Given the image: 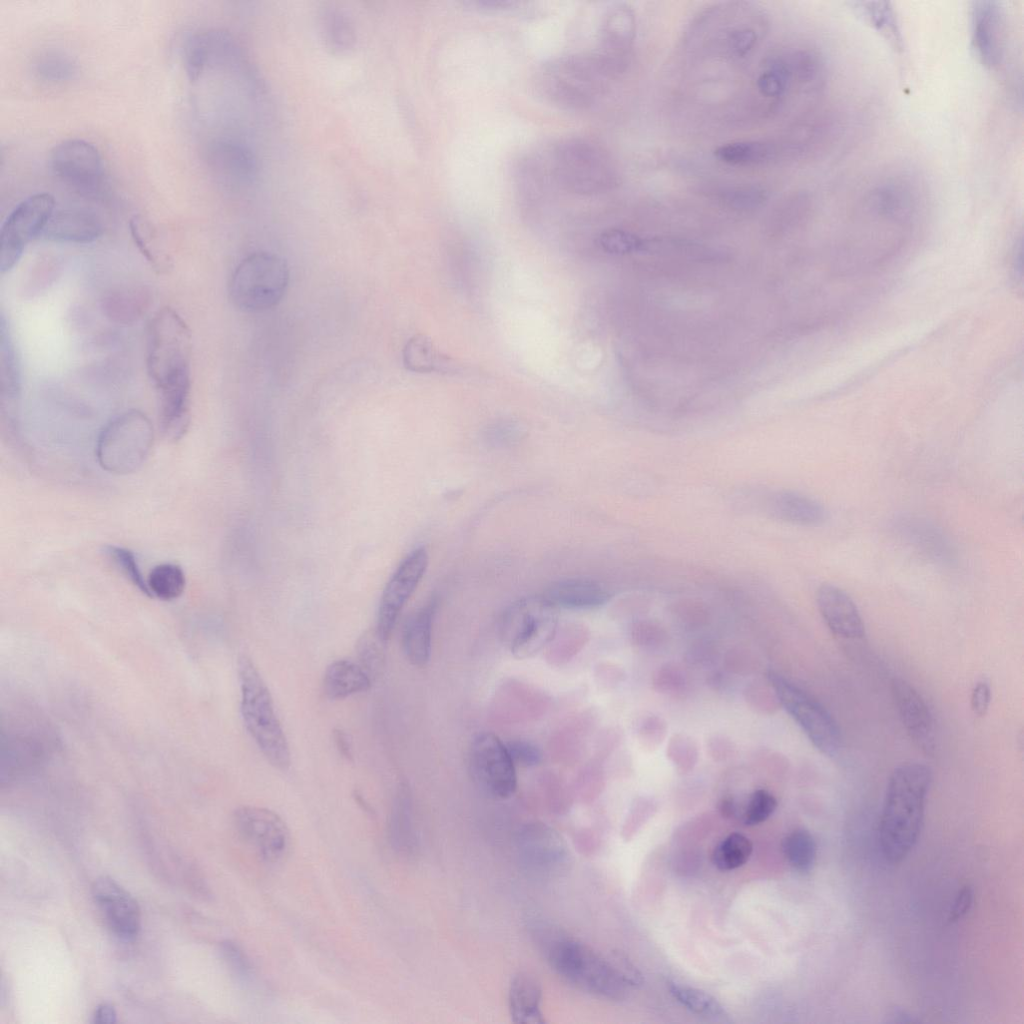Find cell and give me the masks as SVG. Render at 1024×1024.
<instances>
[{
    "label": "cell",
    "instance_id": "obj_49",
    "mask_svg": "<svg viewBox=\"0 0 1024 1024\" xmlns=\"http://www.w3.org/2000/svg\"><path fill=\"white\" fill-rule=\"evenodd\" d=\"M384 642L376 630L365 633L359 643L358 650L359 655L362 659L363 665L367 669L376 670L381 666L384 658Z\"/></svg>",
    "mask_w": 1024,
    "mask_h": 1024
},
{
    "label": "cell",
    "instance_id": "obj_50",
    "mask_svg": "<svg viewBox=\"0 0 1024 1024\" xmlns=\"http://www.w3.org/2000/svg\"><path fill=\"white\" fill-rule=\"evenodd\" d=\"M505 744L515 765L532 767L541 762L542 753L532 742L523 739H515Z\"/></svg>",
    "mask_w": 1024,
    "mask_h": 1024
},
{
    "label": "cell",
    "instance_id": "obj_35",
    "mask_svg": "<svg viewBox=\"0 0 1024 1024\" xmlns=\"http://www.w3.org/2000/svg\"><path fill=\"white\" fill-rule=\"evenodd\" d=\"M667 984L671 995L693 1013L712 1019L726 1017L723 1006L709 993L675 981Z\"/></svg>",
    "mask_w": 1024,
    "mask_h": 1024
},
{
    "label": "cell",
    "instance_id": "obj_48",
    "mask_svg": "<svg viewBox=\"0 0 1024 1024\" xmlns=\"http://www.w3.org/2000/svg\"><path fill=\"white\" fill-rule=\"evenodd\" d=\"M220 953L235 976L241 980H247L251 976L252 966L250 960L237 943L231 940L222 941Z\"/></svg>",
    "mask_w": 1024,
    "mask_h": 1024
},
{
    "label": "cell",
    "instance_id": "obj_36",
    "mask_svg": "<svg viewBox=\"0 0 1024 1024\" xmlns=\"http://www.w3.org/2000/svg\"><path fill=\"white\" fill-rule=\"evenodd\" d=\"M389 838L392 847L401 854H410L415 847V836L410 818V807L406 794H398L389 823Z\"/></svg>",
    "mask_w": 1024,
    "mask_h": 1024
},
{
    "label": "cell",
    "instance_id": "obj_10",
    "mask_svg": "<svg viewBox=\"0 0 1024 1024\" xmlns=\"http://www.w3.org/2000/svg\"><path fill=\"white\" fill-rule=\"evenodd\" d=\"M768 678L781 706L824 755L833 757L841 747V734L831 714L813 697L783 676L769 672Z\"/></svg>",
    "mask_w": 1024,
    "mask_h": 1024
},
{
    "label": "cell",
    "instance_id": "obj_3",
    "mask_svg": "<svg viewBox=\"0 0 1024 1024\" xmlns=\"http://www.w3.org/2000/svg\"><path fill=\"white\" fill-rule=\"evenodd\" d=\"M614 73L597 54L566 55L541 65L536 75V88L544 99L559 108L584 110L604 93Z\"/></svg>",
    "mask_w": 1024,
    "mask_h": 1024
},
{
    "label": "cell",
    "instance_id": "obj_7",
    "mask_svg": "<svg viewBox=\"0 0 1024 1024\" xmlns=\"http://www.w3.org/2000/svg\"><path fill=\"white\" fill-rule=\"evenodd\" d=\"M290 281L286 261L270 252L246 256L233 271L228 293L232 304L246 313L264 312L283 299Z\"/></svg>",
    "mask_w": 1024,
    "mask_h": 1024
},
{
    "label": "cell",
    "instance_id": "obj_28",
    "mask_svg": "<svg viewBox=\"0 0 1024 1024\" xmlns=\"http://www.w3.org/2000/svg\"><path fill=\"white\" fill-rule=\"evenodd\" d=\"M21 374L19 359L4 315L0 319V395L2 412L14 420L15 404L20 397Z\"/></svg>",
    "mask_w": 1024,
    "mask_h": 1024
},
{
    "label": "cell",
    "instance_id": "obj_21",
    "mask_svg": "<svg viewBox=\"0 0 1024 1024\" xmlns=\"http://www.w3.org/2000/svg\"><path fill=\"white\" fill-rule=\"evenodd\" d=\"M102 232V224L93 213L68 208L54 210L40 238L50 242L88 244L96 241Z\"/></svg>",
    "mask_w": 1024,
    "mask_h": 1024
},
{
    "label": "cell",
    "instance_id": "obj_56",
    "mask_svg": "<svg viewBox=\"0 0 1024 1024\" xmlns=\"http://www.w3.org/2000/svg\"><path fill=\"white\" fill-rule=\"evenodd\" d=\"M682 684V677L679 672L670 667L659 671L656 684L660 690H676Z\"/></svg>",
    "mask_w": 1024,
    "mask_h": 1024
},
{
    "label": "cell",
    "instance_id": "obj_9",
    "mask_svg": "<svg viewBox=\"0 0 1024 1024\" xmlns=\"http://www.w3.org/2000/svg\"><path fill=\"white\" fill-rule=\"evenodd\" d=\"M558 626V609L543 595L523 598L503 614L501 635L519 660L534 657L552 642Z\"/></svg>",
    "mask_w": 1024,
    "mask_h": 1024
},
{
    "label": "cell",
    "instance_id": "obj_45",
    "mask_svg": "<svg viewBox=\"0 0 1024 1024\" xmlns=\"http://www.w3.org/2000/svg\"><path fill=\"white\" fill-rule=\"evenodd\" d=\"M183 53L186 73L191 81H195L208 63L204 33H195L189 36L184 43Z\"/></svg>",
    "mask_w": 1024,
    "mask_h": 1024
},
{
    "label": "cell",
    "instance_id": "obj_46",
    "mask_svg": "<svg viewBox=\"0 0 1024 1024\" xmlns=\"http://www.w3.org/2000/svg\"><path fill=\"white\" fill-rule=\"evenodd\" d=\"M667 757L681 773L690 772L697 762L695 742L684 734L674 735L667 745Z\"/></svg>",
    "mask_w": 1024,
    "mask_h": 1024
},
{
    "label": "cell",
    "instance_id": "obj_25",
    "mask_svg": "<svg viewBox=\"0 0 1024 1024\" xmlns=\"http://www.w3.org/2000/svg\"><path fill=\"white\" fill-rule=\"evenodd\" d=\"M542 988L538 980L528 973H518L510 982L508 1007L515 1023L542 1024Z\"/></svg>",
    "mask_w": 1024,
    "mask_h": 1024
},
{
    "label": "cell",
    "instance_id": "obj_15",
    "mask_svg": "<svg viewBox=\"0 0 1024 1024\" xmlns=\"http://www.w3.org/2000/svg\"><path fill=\"white\" fill-rule=\"evenodd\" d=\"M239 835L269 862L282 859L289 848L290 833L274 811L258 806H241L234 812Z\"/></svg>",
    "mask_w": 1024,
    "mask_h": 1024
},
{
    "label": "cell",
    "instance_id": "obj_8",
    "mask_svg": "<svg viewBox=\"0 0 1024 1024\" xmlns=\"http://www.w3.org/2000/svg\"><path fill=\"white\" fill-rule=\"evenodd\" d=\"M153 440L152 423L143 412H123L111 419L98 435V463L109 473H133L145 462L153 446Z\"/></svg>",
    "mask_w": 1024,
    "mask_h": 1024
},
{
    "label": "cell",
    "instance_id": "obj_32",
    "mask_svg": "<svg viewBox=\"0 0 1024 1024\" xmlns=\"http://www.w3.org/2000/svg\"><path fill=\"white\" fill-rule=\"evenodd\" d=\"M130 232L135 245L158 273H166L172 267V259L162 246L155 230L139 216L130 220Z\"/></svg>",
    "mask_w": 1024,
    "mask_h": 1024
},
{
    "label": "cell",
    "instance_id": "obj_18",
    "mask_svg": "<svg viewBox=\"0 0 1024 1024\" xmlns=\"http://www.w3.org/2000/svg\"><path fill=\"white\" fill-rule=\"evenodd\" d=\"M891 691L909 737L922 752L933 755L936 748L934 719L925 700L912 685L901 678L892 680Z\"/></svg>",
    "mask_w": 1024,
    "mask_h": 1024
},
{
    "label": "cell",
    "instance_id": "obj_14",
    "mask_svg": "<svg viewBox=\"0 0 1024 1024\" xmlns=\"http://www.w3.org/2000/svg\"><path fill=\"white\" fill-rule=\"evenodd\" d=\"M428 562L426 549L416 548L402 560L387 582L380 598L375 627L384 642L390 638L402 609L422 580Z\"/></svg>",
    "mask_w": 1024,
    "mask_h": 1024
},
{
    "label": "cell",
    "instance_id": "obj_20",
    "mask_svg": "<svg viewBox=\"0 0 1024 1024\" xmlns=\"http://www.w3.org/2000/svg\"><path fill=\"white\" fill-rule=\"evenodd\" d=\"M972 35L976 52L982 62L998 66L1003 57L1004 18L996 2H977L972 11Z\"/></svg>",
    "mask_w": 1024,
    "mask_h": 1024
},
{
    "label": "cell",
    "instance_id": "obj_37",
    "mask_svg": "<svg viewBox=\"0 0 1024 1024\" xmlns=\"http://www.w3.org/2000/svg\"><path fill=\"white\" fill-rule=\"evenodd\" d=\"M752 850L750 839L740 833H731L715 847L712 861L719 870H734L749 860Z\"/></svg>",
    "mask_w": 1024,
    "mask_h": 1024
},
{
    "label": "cell",
    "instance_id": "obj_13",
    "mask_svg": "<svg viewBox=\"0 0 1024 1024\" xmlns=\"http://www.w3.org/2000/svg\"><path fill=\"white\" fill-rule=\"evenodd\" d=\"M471 766L480 786L498 799L510 798L517 789L516 765L506 744L494 733L478 734L471 745Z\"/></svg>",
    "mask_w": 1024,
    "mask_h": 1024
},
{
    "label": "cell",
    "instance_id": "obj_33",
    "mask_svg": "<svg viewBox=\"0 0 1024 1024\" xmlns=\"http://www.w3.org/2000/svg\"><path fill=\"white\" fill-rule=\"evenodd\" d=\"M320 32L328 49L334 53H345L356 42L354 26L348 16L335 8L324 9L320 14Z\"/></svg>",
    "mask_w": 1024,
    "mask_h": 1024
},
{
    "label": "cell",
    "instance_id": "obj_11",
    "mask_svg": "<svg viewBox=\"0 0 1024 1024\" xmlns=\"http://www.w3.org/2000/svg\"><path fill=\"white\" fill-rule=\"evenodd\" d=\"M54 198L37 193L19 203L6 218L0 232V272L13 269L27 245L40 237L54 212Z\"/></svg>",
    "mask_w": 1024,
    "mask_h": 1024
},
{
    "label": "cell",
    "instance_id": "obj_22",
    "mask_svg": "<svg viewBox=\"0 0 1024 1024\" xmlns=\"http://www.w3.org/2000/svg\"><path fill=\"white\" fill-rule=\"evenodd\" d=\"M600 32L601 51L597 55L618 71L622 64V57L635 34V18L632 10L621 4L610 7L604 15Z\"/></svg>",
    "mask_w": 1024,
    "mask_h": 1024
},
{
    "label": "cell",
    "instance_id": "obj_58",
    "mask_svg": "<svg viewBox=\"0 0 1024 1024\" xmlns=\"http://www.w3.org/2000/svg\"><path fill=\"white\" fill-rule=\"evenodd\" d=\"M117 1021V1013L113 1005L101 1003L93 1013V1023L112 1024Z\"/></svg>",
    "mask_w": 1024,
    "mask_h": 1024
},
{
    "label": "cell",
    "instance_id": "obj_52",
    "mask_svg": "<svg viewBox=\"0 0 1024 1024\" xmlns=\"http://www.w3.org/2000/svg\"><path fill=\"white\" fill-rule=\"evenodd\" d=\"M757 34L749 28L736 29L728 37V49L736 56L746 55L756 44Z\"/></svg>",
    "mask_w": 1024,
    "mask_h": 1024
},
{
    "label": "cell",
    "instance_id": "obj_2",
    "mask_svg": "<svg viewBox=\"0 0 1024 1024\" xmlns=\"http://www.w3.org/2000/svg\"><path fill=\"white\" fill-rule=\"evenodd\" d=\"M538 934L549 966L566 982L605 999L620 1001L626 998L629 986L611 961L558 930L542 927Z\"/></svg>",
    "mask_w": 1024,
    "mask_h": 1024
},
{
    "label": "cell",
    "instance_id": "obj_24",
    "mask_svg": "<svg viewBox=\"0 0 1024 1024\" xmlns=\"http://www.w3.org/2000/svg\"><path fill=\"white\" fill-rule=\"evenodd\" d=\"M543 596L557 609H593L607 603L608 591L589 579H565L551 584Z\"/></svg>",
    "mask_w": 1024,
    "mask_h": 1024
},
{
    "label": "cell",
    "instance_id": "obj_51",
    "mask_svg": "<svg viewBox=\"0 0 1024 1024\" xmlns=\"http://www.w3.org/2000/svg\"><path fill=\"white\" fill-rule=\"evenodd\" d=\"M666 734L665 722L657 716L644 718L639 727L638 737L641 745L645 748H656Z\"/></svg>",
    "mask_w": 1024,
    "mask_h": 1024
},
{
    "label": "cell",
    "instance_id": "obj_1",
    "mask_svg": "<svg viewBox=\"0 0 1024 1024\" xmlns=\"http://www.w3.org/2000/svg\"><path fill=\"white\" fill-rule=\"evenodd\" d=\"M931 781L932 771L923 763H904L891 773L879 825L887 861L901 862L917 843Z\"/></svg>",
    "mask_w": 1024,
    "mask_h": 1024
},
{
    "label": "cell",
    "instance_id": "obj_12",
    "mask_svg": "<svg viewBox=\"0 0 1024 1024\" xmlns=\"http://www.w3.org/2000/svg\"><path fill=\"white\" fill-rule=\"evenodd\" d=\"M49 165L57 179L76 193L92 197L102 187L104 169L98 150L81 139H68L50 153Z\"/></svg>",
    "mask_w": 1024,
    "mask_h": 1024
},
{
    "label": "cell",
    "instance_id": "obj_31",
    "mask_svg": "<svg viewBox=\"0 0 1024 1024\" xmlns=\"http://www.w3.org/2000/svg\"><path fill=\"white\" fill-rule=\"evenodd\" d=\"M715 157L732 166H752L771 161L776 150L764 141H735L723 144L714 151Z\"/></svg>",
    "mask_w": 1024,
    "mask_h": 1024
},
{
    "label": "cell",
    "instance_id": "obj_41",
    "mask_svg": "<svg viewBox=\"0 0 1024 1024\" xmlns=\"http://www.w3.org/2000/svg\"><path fill=\"white\" fill-rule=\"evenodd\" d=\"M104 553L133 586L149 597L146 579L131 550L121 546L107 545L104 547Z\"/></svg>",
    "mask_w": 1024,
    "mask_h": 1024
},
{
    "label": "cell",
    "instance_id": "obj_23",
    "mask_svg": "<svg viewBox=\"0 0 1024 1024\" xmlns=\"http://www.w3.org/2000/svg\"><path fill=\"white\" fill-rule=\"evenodd\" d=\"M212 163L221 177L232 186L249 185L257 173L252 151L236 141H219L212 147Z\"/></svg>",
    "mask_w": 1024,
    "mask_h": 1024
},
{
    "label": "cell",
    "instance_id": "obj_29",
    "mask_svg": "<svg viewBox=\"0 0 1024 1024\" xmlns=\"http://www.w3.org/2000/svg\"><path fill=\"white\" fill-rule=\"evenodd\" d=\"M371 684L367 670L347 659L330 663L323 677L324 693L331 700H341L357 693L366 692L370 689Z\"/></svg>",
    "mask_w": 1024,
    "mask_h": 1024
},
{
    "label": "cell",
    "instance_id": "obj_47",
    "mask_svg": "<svg viewBox=\"0 0 1024 1024\" xmlns=\"http://www.w3.org/2000/svg\"><path fill=\"white\" fill-rule=\"evenodd\" d=\"M776 808V798L764 789H757L750 795L745 806L743 823L749 826L760 824L766 821Z\"/></svg>",
    "mask_w": 1024,
    "mask_h": 1024
},
{
    "label": "cell",
    "instance_id": "obj_27",
    "mask_svg": "<svg viewBox=\"0 0 1024 1024\" xmlns=\"http://www.w3.org/2000/svg\"><path fill=\"white\" fill-rule=\"evenodd\" d=\"M435 609L434 601L426 603L409 617L403 628V652L406 659L416 667L425 666L430 659Z\"/></svg>",
    "mask_w": 1024,
    "mask_h": 1024
},
{
    "label": "cell",
    "instance_id": "obj_42",
    "mask_svg": "<svg viewBox=\"0 0 1024 1024\" xmlns=\"http://www.w3.org/2000/svg\"><path fill=\"white\" fill-rule=\"evenodd\" d=\"M792 73V67L783 60H774L769 63L757 80V86L762 95L766 97L781 96L786 90L788 80Z\"/></svg>",
    "mask_w": 1024,
    "mask_h": 1024
},
{
    "label": "cell",
    "instance_id": "obj_38",
    "mask_svg": "<svg viewBox=\"0 0 1024 1024\" xmlns=\"http://www.w3.org/2000/svg\"><path fill=\"white\" fill-rule=\"evenodd\" d=\"M783 853L788 863L797 871L809 872L816 859V843L813 836L804 829L788 834L783 841Z\"/></svg>",
    "mask_w": 1024,
    "mask_h": 1024
},
{
    "label": "cell",
    "instance_id": "obj_44",
    "mask_svg": "<svg viewBox=\"0 0 1024 1024\" xmlns=\"http://www.w3.org/2000/svg\"><path fill=\"white\" fill-rule=\"evenodd\" d=\"M767 199L764 189L756 186H738L720 192L719 200L736 210H751L760 207Z\"/></svg>",
    "mask_w": 1024,
    "mask_h": 1024
},
{
    "label": "cell",
    "instance_id": "obj_4",
    "mask_svg": "<svg viewBox=\"0 0 1024 1024\" xmlns=\"http://www.w3.org/2000/svg\"><path fill=\"white\" fill-rule=\"evenodd\" d=\"M191 334L172 308L160 309L147 336L146 367L157 394L190 392Z\"/></svg>",
    "mask_w": 1024,
    "mask_h": 1024
},
{
    "label": "cell",
    "instance_id": "obj_16",
    "mask_svg": "<svg viewBox=\"0 0 1024 1024\" xmlns=\"http://www.w3.org/2000/svg\"><path fill=\"white\" fill-rule=\"evenodd\" d=\"M91 891L109 929L122 940H134L141 928V913L135 898L108 876L97 878Z\"/></svg>",
    "mask_w": 1024,
    "mask_h": 1024
},
{
    "label": "cell",
    "instance_id": "obj_53",
    "mask_svg": "<svg viewBox=\"0 0 1024 1024\" xmlns=\"http://www.w3.org/2000/svg\"><path fill=\"white\" fill-rule=\"evenodd\" d=\"M610 961L629 987L642 984V974L625 956L614 953Z\"/></svg>",
    "mask_w": 1024,
    "mask_h": 1024
},
{
    "label": "cell",
    "instance_id": "obj_54",
    "mask_svg": "<svg viewBox=\"0 0 1024 1024\" xmlns=\"http://www.w3.org/2000/svg\"><path fill=\"white\" fill-rule=\"evenodd\" d=\"M974 901V891L970 886H964L958 891L949 914V921L956 922L963 918L971 909Z\"/></svg>",
    "mask_w": 1024,
    "mask_h": 1024
},
{
    "label": "cell",
    "instance_id": "obj_57",
    "mask_svg": "<svg viewBox=\"0 0 1024 1024\" xmlns=\"http://www.w3.org/2000/svg\"><path fill=\"white\" fill-rule=\"evenodd\" d=\"M333 741L339 754L347 761H353V749L352 742L349 734L341 729L336 728L333 730Z\"/></svg>",
    "mask_w": 1024,
    "mask_h": 1024
},
{
    "label": "cell",
    "instance_id": "obj_26",
    "mask_svg": "<svg viewBox=\"0 0 1024 1024\" xmlns=\"http://www.w3.org/2000/svg\"><path fill=\"white\" fill-rule=\"evenodd\" d=\"M768 510L779 520L802 526H818L827 519V512L819 502L793 491L771 495Z\"/></svg>",
    "mask_w": 1024,
    "mask_h": 1024
},
{
    "label": "cell",
    "instance_id": "obj_34",
    "mask_svg": "<svg viewBox=\"0 0 1024 1024\" xmlns=\"http://www.w3.org/2000/svg\"><path fill=\"white\" fill-rule=\"evenodd\" d=\"M149 597L163 601L179 598L184 592L186 578L182 568L173 563L155 566L147 579Z\"/></svg>",
    "mask_w": 1024,
    "mask_h": 1024
},
{
    "label": "cell",
    "instance_id": "obj_5",
    "mask_svg": "<svg viewBox=\"0 0 1024 1024\" xmlns=\"http://www.w3.org/2000/svg\"><path fill=\"white\" fill-rule=\"evenodd\" d=\"M240 712L246 731L265 759L276 769L287 771L291 753L287 737L276 714L271 693L250 657L238 659Z\"/></svg>",
    "mask_w": 1024,
    "mask_h": 1024
},
{
    "label": "cell",
    "instance_id": "obj_30",
    "mask_svg": "<svg viewBox=\"0 0 1024 1024\" xmlns=\"http://www.w3.org/2000/svg\"><path fill=\"white\" fill-rule=\"evenodd\" d=\"M402 358L405 368L416 373L440 372L451 365L436 349L431 339L422 334L415 335L406 342Z\"/></svg>",
    "mask_w": 1024,
    "mask_h": 1024
},
{
    "label": "cell",
    "instance_id": "obj_59",
    "mask_svg": "<svg viewBox=\"0 0 1024 1024\" xmlns=\"http://www.w3.org/2000/svg\"><path fill=\"white\" fill-rule=\"evenodd\" d=\"M491 433H492V439L493 440L496 439L497 441H503V440L504 441H510V440H514V439H516L517 434H518L517 429L511 427L508 424L501 425L500 427L496 428V430L493 429Z\"/></svg>",
    "mask_w": 1024,
    "mask_h": 1024
},
{
    "label": "cell",
    "instance_id": "obj_6",
    "mask_svg": "<svg viewBox=\"0 0 1024 1024\" xmlns=\"http://www.w3.org/2000/svg\"><path fill=\"white\" fill-rule=\"evenodd\" d=\"M552 168L558 184L576 194L603 193L618 183L617 169L609 153L582 137L566 138L555 146Z\"/></svg>",
    "mask_w": 1024,
    "mask_h": 1024
},
{
    "label": "cell",
    "instance_id": "obj_19",
    "mask_svg": "<svg viewBox=\"0 0 1024 1024\" xmlns=\"http://www.w3.org/2000/svg\"><path fill=\"white\" fill-rule=\"evenodd\" d=\"M816 601L823 620L835 635L849 639H859L865 635L862 617L845 591L831 584H823L817 591Z\"/></svg>",
    "mask_w": 1024,
    "mask_h": 1024
},
{
    "label": "cell",
    "instance_id": "obj_39",
    "mask_svg": "<svg viewBox=\"0 0 1024 1024\" xmlns=\"http://www.w3.org/2000/svg\"><path fill=\"white\" fill-rule=\"evenodd\" d=\"M146 306L143 291H123L109 296L104 301L107 316L118 323H129L140 317Z\"/></svg>",
    "mask_w": 1024,
    "mask_h": 1024
},
{
    "label": "cell",
    "instance_id": "obj_55",
    "mask_svg": "<svg viewBox=\"0 0 1024 1024\" xmlns=\"http://www.w3.org/2000/svg\"><path fill=\"white\" fill-rule=\"evenodd\" d=\"M991 700V691L989 685L984 682H978L971 694V707L973 712L978 716H984L989 708Z\"/></svg>",
    "mask_w": 1024,
    "mask_h": 1024
},
{
    "label": "cell",
    "instance_id": "obj_17",
    "mask_svg": "<svg viewBox=\"0 0 1024 1024\" xmlns=\"http://www.w3.org/2000/svg\"><path fill=\"white\" fill-rule=\"evenodd\" d=\"M518 850L526 867L540 875L560 872L568 860V851L561 836L544 823L524 826L518 836Z\"/></svg>",
    "mask_w": 1024,
    "mask_h": 1024
},
{
    "label": "cell",
    "instance_id": "obj_43",
    "mask_svg": "<svg viewBox=\"0 0 1024 1024\" xmlns=\"http://www.w3.org/2000/svg\"><path fill=\"white\" fill-rule=\"evenodd\" d=\"M598 244L608 253L629 254L644 251L646 240L621 229H609L601 233Z\"/></svg>",
    "mask_w": 1024,
    "mask_h": 1024
},
{
    "label": "cell",
    "instance_id": "obj_40",
    "mask_svg": "<svg viewBox=\"0 0 1024 1024\" xmlns=\"http://www.w3.org/2000/svg\"><path fill=\"white\" fill-rule=\"evenodd\" d=\"M34 70L38 78L50 83L69 81L76 73L72 60L57 52L41 55L35 62Z\"/></svg>",
    "mask_w": 1024,
    "mask_h": 1024
}]
</instances>
